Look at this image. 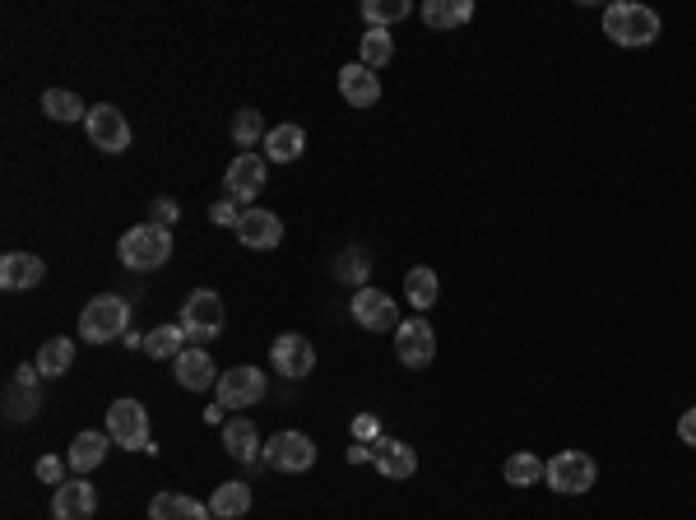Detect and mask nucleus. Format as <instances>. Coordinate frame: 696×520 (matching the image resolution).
<instances>
[{"label":"nucleus","mask_w":696,"mask_h":520,"mask_svg":"<svg viewBox=\"0 0 696 520\" xmlns=\"http://www.w3.org/2000/svg\"><path fill=\"white\" fill-rule=\"evenodd\" d=\"M660 14H654L650 5H636V0H613V5L604 10V37L617 47H650L660 43Z\"/></svg>","instance_id":"f257e3e1"},{"label":"nucleus","mask_w":696,"mask_h":520,"mask_svg":"<svg viewBox=\"0 0 696 520\" xmlns=\"http://www.w3.org/2000/svg\"><path fill=\"white\" fill-rule=\"evenodd\" d=\"M116 256L130 269H159L172 261V233L159 223H135L121 233V242H116Z\"/></svg>","instance_id":"f03ea898"},{"label":"nucleus","mask_w":696,"mask_h":520,"mask_svg":"<svg viewBox=\"0 0 696 520\" xmlns=\"http://www.w3.org/2000/svg\"><path fill=\"white\" fill-rule=\"evenodd\" d=\"M80 335L89 344H112V339H126L130 335V302L103 293V298H89L84 312H80Z\"/></svg>","instance_id":"7ed1b4c3"},{"label":"nucleus","mask_w":696,"mask_h":520,"mask_svg":"<svg viewBox=\"0 0 696 520\" xmlns=\"http://www.w3.org/2000/svg\"><path fill=\"white\" fill-rule=\"evenodd\" d=\"M107 437L112 447H126V451H149L153 455V441H149V409L140 400H116L107 409Z\"/></svg>","instance_id":"20e7f679"},{"label":"nucleus","mask_w":696,"mask_h":520,"mask_svg":"<svg viewBox=\"0 0 696 520\" xmlns=\"http://www.w3.org/2000/svg\"><path fill=\"white\" fill-rule=\"evenodd\" d=\"M177 325L190 339H219L223 335V298L214 293V288H190Z\"/></svg>","instance_id":"39448f33"},{"label":"nucleus","mask_w":696,"mask_h":520,"mask_svg":"<svg viewBox=\"0 0 696 520\" xmlns=\"http://www.w3.org/2000/svg\"><path fill=\"white\" fill-rule=\"evenodd\" d=\"M265 465L279 474H302L316 465V441L306 432H275L265 441Z\"/></svg>","instance_id":"423d86ee"},{"label":"nucleus","mask_w":696,"mask_h":520,"mask_svg":"<svg viewBox=\"0 0 696 520\" xmlns=\"http://www.w3.org/2000/svg\"><path fill=\"white\" fill-rule=\"evenodd\" d=\"M594 460L585 451H562V455H553L548 460V488L553 493H562V497H580V493H590L594 488Z\"/></svg>","instance_id":"0eeeda50"},{"label":"nucleus","mask_w":696,"mask_h":520,"mask_svg":"<svg viewBox=\"0 0 696 520\" xmlns=\"http://www.w3.org/2000/svg\"><path fill=\"white\" fill-rule=\"evenodd\" d=\"M395 358L404 362V368H432V358H437V331L422 316L414 321H399V331H395Z\"/></svg>","instance_id":"6e6552de"},{"label":"nucleus","mask_w":696,"mask_h":520,"mask_svg":"<svg viewBox=\"0 0 696 520\" xmlns=\"http://www.w3.org/2000/svg\"><path fill=\"white\" fill-rule=\"evenodd\" d=\"M37 409H43V372L37 368H14L10 386H5V418L10 423H33Z\"/></svg>","instance_id":"1a4fd4ad"},{"label":"nucleus","mask_w":696,"mask_h":520,"mask_svg":"<svg viewBox=\"0 0 696 520\" xmlns=\"http://www.w3.org/2000/svg\"><path fill=\"white\" fill-rule=\"evenodd\" d=\"M269 362H275V372L283 381H302L306 372L316 368V349H312V339H306V335L288 331V335H275V344H269Z\"/></svg>","instance_id":"9d476101"},{"label":"nucleus","mask_w":696,"mask_h":520,"mask_svg":"<svg viewBox=\"0 0 696 520\" xmlns=\"http://www.w3.org/2000/svg\"><path fill=\"white\" fill-rule=\"evenodd\" d=\"M84 130H89L93 149H103V153H126L130 149V122L121 117V107H112V103L89 107Z\"/></svg>","instance_id":"9b49d317"},{"label":"nucleus","mask_w":696,"mask_h":520,"mask_svg":"<svg viewBox=\"0 0 696 520\" xmlns=\"http://www.w3.org/2000/svg\"><path fill=\"white\" fill-rule=\"evenodd\" d=\"M348 312H353L362 331H399V307L391 293H381V288H358Z\"/></svg>","instance_id":"f8f14e48"},{"label":"nucleus","mask_w":696,"mask_h":520,"mask_svg":"<svg viewBox=\"0 0 696 520\" xmlns=\"http://www.w3.org/2000/svg\"><path fill=\"white\" fill-rule=\"evenodd\" d=\"M214 395H219L223 409H251V404L265 400V372L260 368H232V372L219 377Z\"/></svg>","instance_id":"ddd939ff"},{"label":"nucleus","mask_w":696,"mask_h":520,"mask_svg":"<svg viewBox=\"0 0 696 520\" xmlns=\"http://www.w3.org/2000/svg\"><path fill=\"white\" fill-rule=\"evenodd\" d=\"M223 186H228V196L237 200L242 209H251V200H256L260 186H265V159H260V153H237V159L228 163V172H223Z\"/></svg>","instance_id":"4468645a"},{"label":"nucleus","mask_w":696,"mask_h":520,"mask_svg":"<svg viewBox=\"0 0 696 520\" xmlns=\"http://www.w3.org/2000/svg\"><path fill=\"white\" fill-rule=\"evenodd\" d=\"M47 279V261L33 256V252H5L0 256V288L5 293H28Z\"/></svg>","instance_id":"2eb2a0df"},{"label":"nucleus","mask_w":696,"mask_h":520,"mask_svg":"<svg viewBox=\"0 0 696 520\" xmlns=\"http://www.w3.org/2000/svg\"><path fill=\"white\" fill-rule=\"evenodd\" d=\"M237 242L251 246V252H275V246L283 242L279 215H275V209H256V205H251L246 215H242V223H237Z\"/></svg>","instance_id":"dca6fc26"},{"label":"nucleus","mask_w":696,"mask_h":520,"mask_svg":"<svg viewBox=\"0 0 696 520\" xmlns=\"http://www.w3.org/2000/svg\"><path fill=\"white\" fill-rule=\"evenodd\" d=\"M93 511H98V488L84 484V478H66L51 497L56 520H93Z\"/></svg>","instance_id":"f3484780"},{"label":"nucleus","mask_w":696,"mask_h":520,"mask_svg":"<svg viewBox=\"0 0 696 520\" xmlns=\"http://www.w3.org/2000/svg\"><path fill=\"white\" fill-rule=\"evenodd\" d=\"M372 447V465L385 474V478H414L418 470V455L409 441H395V437H376V441H367Z\"/></svg>","instance_id":"a211bd4d"},{"label":"nucleus","mask_w":696,"mask_h":520,"mask_svg":"<svg viewBox=\"0 0 696 520\" xmlns=\"http://www.w3.org/2000/svg\"><path fill=\"white\" fill-rule=\"evenodd\" d=\"M223 447H228V455L237 460V465H256V460H265L260 432H256V423H251V418L223 423Z\"/></svg>","instance_id":"6ab92c4d"},{"label":"nucleus","mask_w":696,"mask_h":520,"mask_svg":"<svg viewBox=\"0 0 696 520\" xmlns=\"http://www.w3.org/2000/svg\"><path fill=\"white\" fill-rule=\"evenodd\" d=\"M339 93H344V103L348 107H376L381 103V80L367 66H344L339 70Z\"/></svg>","instance_id":"aec40b11"},{"label":"nucleus","mask_w":696,"mask_h":520,"mask_svg":"<svg viewBox=\"0 0 696 520\" xmlns=\"http://www.w3.org/2000/svg\"><path fill=\"white\" fill-rule=\"evenodd\" d=\"M172 362H177V386H186V391H209V386H219V377H223L205 349H186Z\"/></svg>","instance_id":"412c9836"},{"label":"nucleus","mask_w":696,"mask_h":520,"mask_svg":"<svg viewBox=\"0 0 696 520\" xmlns=\"http://www.w3.org/2000/svg\"><path fill=\"white\" fill-rule=\"evenodd\" d=\"M149 520H214L209 502H196L186 493H159L149 502Z\"/></svg>","instance_id":"4be33fe9"},{"label":"nucleus","mask_w":696,"mask_h":520,"mask_svg":"<svg viewBox=\"0 0 696 520\" xmlns=\"http://www.w3.org/2000/svg\"><path fill=\"white\" fill-rule=\"evenodd\" d=\"M302 153H306V130L302 126L288 122V126H275L265 135V159L269 163H298Z\"/></svg>","instance_id":"5701e85b"},{"label":"nucleus","mask_w":696,"mask_h":520,"mask_svg":"<svg viewBox=\"0 0 696 520\" xmlns=\"http://www.w3.org/2000/svg\"><path fill=\"white\" fill-rule=\"evenodd\" d=\"M107 447H112V437H107V432H93V428L80 432V437L70 441V455H66V460H70V470H74V474L98 470L103 460H107Z\"/></svg>","instance_id":"b1692460"},{"label":"nucleus","mask_w":696,"mask_h":520,"mask_svg":"<svg viewBox=\"0 0 696 520\" xmlns=\"http://www.w3.org/2000/svg\"><path fill=\"white\" fill-rule=\"evenodd\" d=\"M404 298L414 302V312H432L437 298H441V279H437V269L414 265L409 275H404Z\"/></svg>","instance_id":"393cba45"},{"label":"nucleus","mask_w":696,"mask_h":520,"mask_svg":"<svg viewBox=\"0 0 696 520\" xmlns=\"http://www.w3.org/2000/svg\"><path fill=\"white\" fill-rule=\"evenodd\" d=\"M209 511H214V520H242L251 511V484H242V478L219 484L214 497H209Z\"/></svg>","instance_id":"a878e982"},{"label":"nucleus","mask_w":696,"mask_h":520,"mask_svg":"<svg viewBox=\"0 0 696 520\" xmlns=\"http://www.w3.org/2000/svg\"><path fill=\"white\" fill-rule=\"evenodd\" d=\"M474 19V5L469 0H428L422 5V24L428 28H460Z\"/></svg>","instance_id":"bb28decb"},{"label":"nucleus","mask_w":696,"mask_h":520,"mask_svg":"<svg viewBox=\"0 0 696 520\" xmlns=\"http://www.w3.org/2000/svg\"><path fill=\"white\" fill-rule=\"evenodd\" d=\"M544 474H548V465L538 455H530V451H520V455H511L507 465H501V478H507L511 488H534V484H544Z\"/></svg>","instance_id":"cd10ccee"},{"label":"nucleus","mask_w":696,"mask_h":520,"mask_svg":"<svg viewBox=\"0 0 696 520\" xmlns=\"http://www.w3.org/2000/svg\"><path fill=\"white\" fill-rule=\"evenodd\" d=\"M391 56H395L391 28H367V33H362V43H358V66L381 70V66H391Z\"/></svg>","instance_id":"c85d7f7f"},{"label":"nucleus","mask_w":696,"mask_h":520,"mask_svg":"<svg viewBox=\"0 0 696 520\" xmlns=\"http://www.w3.org/2000/svg\"><path fill=\"white\" fill-rule=\"evenodd\" d=\"M43 112L51 122H89V107L80 103V93H70V89H47L43 93Z\"/></svg>","instance_id":"c756f323"},{"label":"nucleus","mask_w":696,"mask_h":520,"mask_svg":"<svg viewBox=\"0 0 696 520\" xmlns=\"http://www.w3.org/2000/svg\"><path fill=\"white\" fill-rule=\"evenodd\" d=\"M367 275H372V252H367V246H348V252H339V261H335L339 284H353V293H358V288H367Z\"/></svg>","instance_id":"7c9ffc66"},{"label":"nucleus","mask_w":696,"mask_h":520,"mask_svg":"<svg viewBox=\"0 0 696 520\" xmlns=\"http://www.w3.org/2000/svg\"><path fill=\"white\" fill-rule=\"evenodd\" d=\"M186 331L182 325H153V331L144 335V354L149 358H182L186 354Z\"/></svg>","instance_id":"2f4dec72"},{"label":"nucleus","mask_w":696,"mask_h":520,"mask_svg":"<svg viewBox=\"0 0 696 520\" xmlns=\"http://www.w3.org/2000/svg\"><path fill=\"white\" fill-rule=\"evenodd\" d=\"M70 362H74V344H70L66 335H56V339H47L43 349H37V362H33V368L43 372V377H66V372H70Z\"/></svg>","instance_id":"473e14b6"},{"label":"nucleus","mask_w":696,"mask_h":520,"mask_svg":"<svg viewBox=\"0 0 696 520\" xmlns=\"http://www.w3.org/2000/svg\"><path fill=\"white\" fill-rule=\"evenodd\" d=\"M265 117H260V112L256 107H242L237 112V117H232V140H237V149L242 153H251V149H256L260 140H265Z\"/></svg>","instance_id":"72a5a7b5"},{"label":"nucleus","mask_w":696,"mask_h":520,"mask_svg":"<svg viewBox=\"0 0 696 520\" xmlns=\"http://www.w3.org/2000/svg\"><path fill=\"white\" fill-rule=\"evenodd\" d=\"M409 14V0H362V19L367 28H391Z\"/></svg>","instance_id":"f704fd0d"},{"label":"nucleus","mask_w":696,"mask_h":520,"mask_svg":"<svg viewBox=\"0 0 696 520\" xmlns=\"http://www.w3.org/2000/svg\"><path fill=\"white\" fill-rule=\"evenodd\" d=\"M242 215H246V209H242L237 200H232V196H223V200H214V205H209V219H214L219 228H232V233H237Z\"/></svg>","instance_id":"c9c22d12"},{"label":"nucleus","mask_w":696,"mask_h":520,"mask_svg":"<svg viewBox=\"0 0 696 520\" xmlns=\"http://www.w3.org/2000/svg\"><path fill=\"white\" fill-rule=\"evenodd\" d=\"M37 478H43V484H56V488H61V484H66V465H61L56 455H43V460H37Z\"/></svg>","instance_id":"e433bc0d"},{"label":"nucleus","mask_w":696,"mask_h":520,"mask_svg":"<svg viewBox=\"0 0 696 520\" xmlns=\"http://www.w3.org/2000/svg\"><path fill=\"white\" fill-rule=\"evenodd\" d=\"M177 219H182V209L172 205V200H153V219L149 223H159V228H167V233H172V223H177Z\"/></svg>","instance_id":"4c0bfd02"},{"label":"nucleus","mask_w":696,"mask_h":520,"mask_svg":"<svg viewBox=\"0 0 696 520\" xmlns=\"http://www.w3.org/2000/svg\"><path fill=\"white\" fill-rule=\"evenodd\" d=\"M353 437H358V441H376V437H381V423H376L372 414H358V418H353Z\"/></svg>","instance_id":"58836bf2"},{"label":"nucleus","mask_w":696,"mask_h":520,"mask_svg":"<svg viewBox=\"0 0 696 520\" xmlns=\"http://www.w3.org/2000/svg\"><path fill=\"white\" fill-rule=\"evenodd\" d=\"M678 437L687 441V447H696V409H687V414L678 418Z\"/></svg>","instance_id":"ea45409f"},{"label":"nucleus","mask_w":696,"mask_h":520,"mask_svg":"<svg viewBox=\"0 0 696 520\" xmlns=\"http://www.w3.org/2000/svg\"><path fill=\"white\" fill-rule=\"evenodd\" d=\"M348 460H353V465H367V460H372V447L358 441V447H348Z\"/></svg>","instance_id":"a19ab883"},{"label":"nucleus","mask_w":696,"mask_h":520,"mask_svg":"<svg viewBox=\"0 0 696 520\" xmlns=\"http://www.w3.org/2000/svg\"><path fill=\"white\" fill-rule=\"evenodd\" d=\"M205 423H209V428H214V423H223V404H209V409H205Z\"/></svg>","instance_id":"79ce46f5"}]
</instances>
